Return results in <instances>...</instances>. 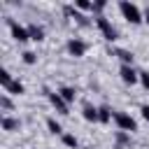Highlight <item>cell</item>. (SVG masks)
I'll list each match as a JSON object with an SVG mask.
<instances>
[{"mask_svg":"<svg viewBox=\"0 0 149 149\" xmlns=\"http://www.w3.org/2000/svg\"><path fill=\"white\" fill-rule=\"evenodd\" d=\"M105 5H107L105 0H98V2H93V12H98V14H100V12L105 9Z\"/></svg>","mask_w":149,"mask_h":149,"instance_id":"24","label":"cell"},{"mask_svg":"<svg viewBox=\"0 0 149 149\" xmlns=\"http://www.w3.org/2000/svg\"><path fill=\"white\" fill-rule=\"evenodd\" d=\"M142 16H144V23H149V5L144 7V12H142Z\"/></svg>","mask_w":149,"mask_h":149,"instance_id":"26","label":"cell"},{"mask_svg":"<svg viewBox=\"0 0 149 149\" xmlns=\"http://www.w3.org/2000/svg\"><path fill=\"white\" fill-rule=\"evenodd\" d=\"M9 81H12V74H9V70H5V68H2V70H0V84H2V88H5Z\"/></svg>","mask_w":149,"mask_h":149,"instance_id":"19","label":"cell"},{"mask_svg":"<svg viewBox=\"0 0 149 149\" xmlns=\"http://www.w3.org/2000/svg\"><path fill=\"white\" fill-rule=\"evenodd\" d=\"M28 35H30V40H35V42H42V40H44V30H42V26H37V23H28Z\"/></svg>","mask_w":149,"mask_h":149,"instance_id":"9","label":"cell"},{"mask_svg":"<svg viewBox=\"0 0 149 149\" xmlns=\"http://www.w3.org/2000/svg\"><path fill=\"white\" fill-rule=\"evenodd\" d=\"M114 123H116V128L123 130V133H133V130H137V121H135L128 112H114Z\"/></svg>","mask_w":149,"mask_h":149,"instance_id":"2","label":"cell"},{"mask_svg":"<svg viewBox=\"0 0 149 149\" xmlns=\"http://www.w3.org/2000/svg\"><path fill=\"white\" fill-rule=\"evenodd\" d=\"M140 84L144 88H149V72H140Z\"/></svg>","mask_w":149,"mask_h":149,"instance_id":"23","label":"cell"},{"mask_svg":"<svg viewBox=\"0 0 149 149\" xmlns=\"http://www.w3.org/2000/svg\"><path fill=\"white\" fill-rule=\"evenodd\" d=\"M5 93H9V95H21V93H23V84H21L19 79H12V81L5 86Z\"/></svg>","mask_w":149,"mask_h":149,"instance_id":"11","label":"cell"},{"mask_svg":"<svg viewBox=\"0 0 149 149\" xmlns=\"http://www.w3.org/2000/svg\"><path fill=\"white\" fill-rule=\"evenodd\" d=\"M119 9H121L123 19H126L128 23H133V26H137V23H142V21H144L142 9H140L135 2H130V0H121V2H119Z\"/></svg>","mask_w":149,"mask_h":149,"instance_id":"1","label":"cell"},{"mask_svg":"<svg viewBox=\"0 0 149 149\" xmlns=\"http://www.w3.org/2000/svg\"><path fill=\"white\" fill-rule=\"evenodd\" d=\"M112 116H114V114H112V109H109L107 105H100V107H98V121H100V123H109Z\"/></svg>","mask_w":149,"mask_h":149,"instance_id":"13","label":"cell"},{"mask_svg":"<svg viewBox=\"0 0 149 149\" xmlns=\"http://www.w3.org/2000/svg\"><path fill=\"white\" fill-rule=\"evenodd\" d=\"M114 56L121 58V65H133V54L126 49H114Z\"/></svg>","mask_w":149,"mask_h":149,"instance_id":"14","label":"cell"},{"mask_svg":"<svg viewBox=\"0 0 149 149\" xmlns=\"http://www.w3.org/2000/svg\"><path fill=\"white\" fill-rule=\"evenodd\" d=\"M140 112H142V119L149 123V105H142V107H140Z\"/></svg>","mask_w":149,"mask_h":149,"instance_id":"25","label":"cell"},{"mask_svg":"<svg viewBox=\"0 0 149 149\" xmlns=\"http://www.w3.org/2000/svg\"><path fill=\"white\" fill-rule=\"evenodd\" d=\"M95 26L100 28V33H102V37H105L107 42H114V40L119 37L116 28H114V26H112V23H109V21H107L102 14H98V16H95Z\"/></svg>","mask_w":149,"mask_h":149,"instance_id":"3","label":"cell"},{"mask_svg":"<svg viewBox=\"0 0 149 149\" xmlns=\"http://www.w3.org/2000/svg\"><path fill=\"white\" fill-rule=\"evenodd\" d=\"M81 116H84L86 121H98V107L84 105V109H81Z\"/></svg>","mask_w":149,"mask_h":149,"instance_id":"15","label":"cell"},{"mask_svg":"<svg viewBox=\"0 0 149 149\" xmlns=\"http://www.w3.org/2000/svg\"><path fill=\"white\" fill-rule=\"evenodd\" d=\"M63 144L70 147V149H77V147H79V142H77V137H74L72 133H63Z\"/></svg>","mask_w":149,"mask_h":149,"instance_id":"17","label":"cell"},{"mask_svg":"<svg viewBox=\"0 0 149 149\" xmlns=\"http://www.w3.org/2000/svg\"><path fill=\"white\" fill-rule=\"evenodd\" d=\"M21 56H23V63H26V65H33V63L37 61V56H35L33 51H23Z\"/></svg>","mask_w":149,"mask_h":149,"instance_id":"20","label":"cell"},{"mask_svg":"<svg viewBox=\"0 0 149 149\" xmlns=\"http://www.w3.org/2000/svg\"><path fill=\"white\" fill-rule=\"evenodd\" d=\"M0 107H2L5 112H12V100H9V93L0 95Z\"/></svg>","mask_w":149,"mask_h":149,"instance_id":"18","label":"cell"},{"mask_svg":"<svg viewBox=\"0 0 149 149\" xmlns=\"http://www.w3.org/2000/svg\"><path fill=\"white\" fill-rule=\"evenodd\" d=\"M74 7L77 9H93V2H88V0H74Z\"/></svg>","mask_w":149,"mask_h":149,"instance_id":"21","label":"cell"},{"mask_svg":"<svg viewBox=\"0 0 149 149\" xmlns=\"http://www.w3.org/2000/svg\"><path fill=\"white\" fill-rule=\"evenodd\" d=\"M65 14H68V16H72V19H77V23H79V26H88V19H86L81 12H77V7H74V5H68V7H65Z\"/></svg>","mask_w":149,"mask_h":149,"instance_id":"8","label":"cell"},{"mask_svg":"<svg viewBox=\"0 0 149 149\" xmlns=\"http://www.w3.org/2000/svg\"><path fill=\"white\" fill-rule=\"evenodd\" d=\"M86 49H88V44H86L84 40L72 37V40L68 42V54H70V56H74V58H81V56L86 54Z\"/></svg>","mask_w":149,"mask_h":149,"instance_id":"6","label":"cell"},{"mask_svg":"<svg viewBox=\"0 0 149 149\" xmlns=\"http://www.w3.org/2000/svg\"><path fill=\"white\" fill-rule=\"evenodd\" d=\"M119 77H121L123 84H130V86L140 81V72H137L133 65H121V68H119Z\"/></svg>","mask_w":149,"mask_h":149,"instance_id":"5","label":"cell"},{"mask_svg":"<svg viewBox=\"0 0 149 149\" xmlns=\"http://www.w3.org/2000/svg\"><path fill=\"white\" fill-rule=\"evenodd\" d=\"M116 142H119V144H126V142H130V135L123 133V130H119V133H116Z\"/></svg>","mask_w":149,"mask_h":149,"instance_id":"22","label":"cell"},{"mask_svg":"<svg viewBox=\"0 0 149 149\" xmlns=\"http://www.w3.org/2000/svg\"><path fill=\"white\" fill-rule=\"evenodd\" d=\"M0 123H2V130H19V126H21V121L14 119V116H9V114H5Z\"/></svg>","mask_w":149,"mask_h":149,"instance_id":"10","label":"cell"},{"mask_svg":"<svg viewBox=\"0 0 149 149\" xmlns=\"http://www.w3.org/2000/svg\"><path fill=\"white\" fill-rule=\"evenodd\" d=\"M7 23H9L12 37H14L16 42H28V40H30V35H28V26H21V23H19V21H14V19H9Z\"/></svg>","mask_w":149,"mask_h":149,"instance_id":"4","label":"cell"},{"mask_svg":"<svg viewBox=\"0 0 149 149\" xmlns=\"http://www.w3.org/2000/svg\"><path fill=\"white\" fill-rule=\"evenodd\" d=\"M47 128H49V133H54V135H61V133H63V128H61V123H58L56 119H51V116L47 119Z\"/></svg>","mask_w":149,"mask_h":149,"instance_id":"16","label":"cell"},{"mask_svg":"<svg viewBox=\"0 0 149 149\" xmlns=\"http://www.w3.org/2000/svg\"><path fill=\"white\" fill-rule=\"evenodd\" d=\"M47 98H49V102L54 105L56 112H61V114H70V112H68V102H65L56 91H47Z\"/></svg>","mask_w":149,"mask_h":149,"instance_id":"7","label":"cell"},{"mask_svg":"<svg viewBox=\"0 0 149 149\" xmlns=\"http://www.w3.org/2000/svg\"><path fill=\"white\" fill-rule=\"evenodd\" d=\"M58 95H61V98H63L68 105H70V102L77 98V93H74V88H72V86H61V88H58Z\"/></svg>","mask_w":149,"mask_h":149,"instance_id":"12","label":"cell"}]
</instances>
